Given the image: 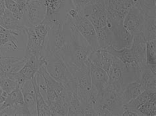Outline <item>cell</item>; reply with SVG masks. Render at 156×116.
<instances>
[{"mask_svg": "<svg viewBox=\"0 0 156 116\" xmlns=\"http://www.w3.org/2000/svg\"><path fill=\"white\" fill-rule=\"evenodd\" d=\"M71 38V29L66 18L64 22L55 23L48 34L44 44V56L48 59L50 56L62 57L67 51Z\"/></svg>", "mask_w": 156, "mask_h": 116, "instance_id": "6da1fadb", "label": "cell"}, {"mask_svg": "<svg viewBox=\"0 0 156 116\" xmlns=\"http://www.w3.org/2000/svg\"><path fill=\"white\" fill-rule=\"evenodd\" d=\"M141 72L142 68L126 65L113 56L112 66L108 72L109 83L117 93L121 94L127 85L135 81H140Z\"/></svg>", "mask_w": 156, "mask_h": 116, "instance_id": "7a4b0ae2", "label": "cell"}, {"mask_svg": "<svg viewBox=\"0 0 156 116\" xmlns=\"http://www.w3.org/2000/svg\"><path fill=\"white\" fill-rule=\"evenodd\" d=\"M112 56L121 60L126 65L142 68L146 65V41L142 34L133 36L130 48L115 49L112 45L105 48Z\"/></svg>", "mask_w": 156, "mask_h": 116, "instance_id": "3957f363", "label": "cell"}, {"mask_svg": "<svg viewBox=\"0 0 156 116\" xmlns=\"http://www.w3.org/2000/svg\"><path fill=\"white\" fill-rule=\"evenodd\" d=\"M120 94L116 92L109 83L106 87L97 94L93 104L95 115H122L124 111Z\"/></svg>", "mask_w": 156, "mask_h": 116, "instance_id": "277c9868", "label": "cell"}, {"mask_svg": "<svg viewBox=\"0 0 156 116\" xmlns=\"http://www.w3.org/2000/svg\"><path fill=\"white\" fill-rule=\"evenodd\" d=\"M76 85L78 97L84 108L92 102V82L90 75V66L76 70L73 73Z\"/></svg>", "mask_w": 156, "mask_h": 116, "instance_id": "5b68a950", "label": "cell"}, {"mask_svg": "<svg viewBox=\"0 0 156 116\" xmlns=\"http://www.w3.org/2000/svg\"><path fill=\"white\" fill-rule=\"evenodd\" d=\"M46 64L47 59L44 56H31L27 59L26 63L19 72L9 74L7 76L17 81L20 88L24 83L31 80L35 76L37 72L42 66Z\"/></svg>", "mask_w": 156, "mask_h": 116, "instance_id": "8992f818", "label": "cell"}, {"mask_svg": "<svg viewBox=\"0 0 156 116\" xmlns=\"http://www.w3.org/2000/svg\"><path fill=\"white\" fill-rule=\"evenodd\" d=\"M47 72L56 81L63 84L73 80V76L68 65L62 57L50 56L47 59Z\"/></svg>", "mask_w": 156, "mask_h": 116, "instance_id": "52a82bcc", "label": "cell"}, {"mask_svg": "<svg viewBox=\"0 0 156 116\" xmlns=\"http://www.w3.org/2000/svg\"><path fill=\"white\" fill-rule=\"evenodd\" d=\"M69 18L73 25L76 28L77 31L79 32V34L87 41V43L92 47L93 51L99 49L100 45L98 43L95 28H94L92 22L84 16V14L79 13L76 18Z\"/></svg>", "mask_w": 156, "mask_h": 116, "instance_id": "ba28073f", "label": "cell"}, {"mask_svg": "<svg viewBox=\"0 0 156 116\" xmlns=\"http://www.w3.org/2000/svg\"><path fill=\"white\" fill-rule=\"evenodd\" d=\"M46 16V7L45 3L29 0L27 1L22 21L24 26H35L40 23Z\"/></svg>", "mask_w": 156, "mask_h": 116, "instance_id": "9c48e42d", "label": "cell"}, {"mask_svg": "<svg viewBox=\"0 0 156 116\" xmlns=\"http://www.w3.org/2000/svg\"><path fill=\"white\" fill-rule=\"evenodd\" d=\"M109 19L112 24V46L115 49L130 48L133 43V36L131 35L123 26V20Z\"/></svg>", "mask_w": 156, "mask_h": 116, "instance_id": "30bf717a", "label": "cell"}, {"mask_svg": "<svg viewBox=\"0 0 156 116\" xmlns=\"http://www.w3.org/2000/svg\"><path fill=\"white\" fill-rule=\"evenodd\" d=\"M46 17L55 24L64 22L68 11L74 8L71 0H45Z\"/></svg>", "mask_w": 156, "mask_h": 116, "instance_id": "8fae6325", "label": "cell"}, {"mask_svg": "<svg viewBox=\"0 0 156 116\" xmlns=\"http://www.w3.org/2000/svg\"><path fill=\"white\" fill-rule=\"evenodd\" d=\"M145 15L140 7L133 6L123 19V26L133 36L142 34Z\"/></svg>", "mask_w": 156, "mask_h": 116, "instance_id": "7c38bea8", "label": "cell"}, {"mask_svg": "<svg viewBox=\"0 0 156 116\" xmlns=\"http://www.w3.org/2000/svg\"><path fill=\"white\" fill-rule=\"evenodd\" d=\"M105 9L110 19L123 20L126 13L134 6L133 0H105Z\"/></svg>", "mask_w": 156, "mask_h": 116, "instance_id": "4fadbf2b", "label": "cell"}, {"mask_svg": "<svg viewBox=\"0 0 156 116\" xmlns=\"http://www.w3.org/2000/svg\"><path fill=\"white\" fill-rule=\"evenodd\" d=\"M25 56H9L0 50V77L19 72L26 63Z\"/></svg>", "mask_w": 156, "mask_h": 116, "instance_id": "5bb4252c", "label": "cell"}, {"mask_svg": "<svg viewBox=\"0 0 156 116\" xmlns=\"http://www.w3.org/2000/svg\"><path fill=\"white\" fill-rule=\"evenodd\" d=\"M24 34L27 36V44L24 56L27 59L31 56H44V47L39 42L34 32V26L24 27Z\"/></svg>", "mask_w": 156, "mask_h": 116, "instance_id": "9a60e30c", "label": "cell"}, {"mask_svg": "<svg viewBox=\"0 0 156 116\" xmlns=\"http://www.w3.org/2000/svg\"><path fill=\"white\" fill-rule=\"evenodd\" d=\"M38 72L42 74L44 78L47 88V101L48 104L54 101L64 89V84L56 81L50 74L46 70V65L42 66L39 70Z\"/></svg>", "mask_w": 156, "mask_h": 116, "instance_id": "2e32d148", "label": "cell"}, {"mask_svg": "<svg viewBox=\"0 0 156 116\" xmlns=\"http://www.w3.org/2000/svg\"><path fill=\"white\" fill-rule=\"evenodd\" d=\"M90 75L91 78L92 89L98 93L104 90L109 84L108 74L104 70L90 63Z\"/></svg>", "mask_w": 156, "mask_h": 116, "instance_id": "e0dca14e", "label": "cell"}, {"mask_svg": "<svg viewBox=\"0 0 156 116\" xmlns=\"http://www.w3.org/2000/svg\"><path fill=\"white\" fill-rule=\"evenodd\" d=\"M112 54H110L106 49L99 48L92 51L89 55V60L91 63L95 64L104 70L108 73L113 62Z\"/></svg>", "mask_w": 156, "mask_h": 116, "instance_id": "ac0fdd59", "label": "cell"}, {"mask_svg": "<svg viewBox=\"0 0 156 116\" xmlns=\"http://www.w3.org/2000/svg\"><path fill=\"white\" fill-rule=\"evenodd\" d=\"M20 89L23 94L24 105L29 111L30 115H37L36 93L32 80L24 83L20 87Z\"/></svg>", "mask_w": 156, "mask_h": 116, "instance_id": "d6986e66", "label": "cell"}, {"mask_svg": "<svg viewBox=\"0 0 156 116\" xmlns=\"http://www.w3.org/2000/svg\"><path fill=\"white\" fill-rule=\"evenodd\" d=\"M144 90L156 92V65H147L142 68L140 78Z\"/></svg>", "mask_w": 156, "mask_h": 116, "instance_id": "ffe728a7", "label": "cell"}, {"mask_svg": "<svg viewBox=\"0 0 156 116\" xmlns=\"http://www.w3.org/2000/svg\"><path fill=\"white\" fill-rule=\"evenodd\" d=\"M0 25L8 30L15 32L19 35L24 34V25L22 20L16 19L13 15L7 9L0 16Z\"/></svg>", "mask_w": 156, "mask_h": 116, "instance_id": "44dd1931", "label": "cell"}, {"mask_svg": "<svg viewBox=\"0 0 156 116\" xmlns=\"http://www.w3.org/2000/svg\"><path fill=\"white\" fill-rule=\"evenodd\" d=\"M144 90L140 81H135L127 85L125 89L120 94L121 101L123 104H126L130 101L138 97Z\"/></svg>", "mask_w": 156, "mask_h": 116, "instance_id": "7402d4cb", "label": "cell"}, {"mask_svg": "<svg viewBox=\"0 0 156 116\" xmlns=\"http://www.w3.org/2000/svg\"><path fill=\"white\" fill-rule=\"evenodd\" d=\"M32 84L34 87L36 99V107H37V115L38 116H51V111L50 107L48 105L46 101H45L42 94H41L39 90L38 84H37L36 77L32 79Z\"/></svg>", "mask_w": 156, "mask_h": 116, "instance_id": "603a6c76", "label": "cell"}, {"mask_svg": "<svg viewBox=\"0 0 156 116\" xmlns=\"http://www.w3.org/2000/svg\"><path fill=\"white\" fill-rule=\"evenodd\" d=\"M54 24H55L51 20H50L46 16L42 22L34 26V32L37 38L38 39L39 42L44 47L49 32H50Z\"/></svg>", "mask_w": 156, "mask_h": 116, "instance_id": "cb8c5ba5", "label": "cell"}, {"mask_svg": "<svg viewBox=\"0 0 156 116\" xmlns=\"http://www.w3.org/2000/svg\"><path fill=\"white\" fill-rule=\"evenodd\" d=\"M155 94L156 92H154V91L144 90L138 97L125 104L123 106L124 110L138 111V109L140 107L142 106L144 104H145L153 95Z\"/></svg>", "mask_w": 156, "mask_h": 116, "instance_id": "d4e9b609", "label": "cell"}, {"mask_svg": "<svg viewBox=\"0 0 156 116\" xmlns=\"http://www.w3.org/2000/svg\"><path fill=\"white\" fill-rule=\"evenodd\" d=\"M68 115H84V107L79 97H78L76 85L75 80H74V87L72 97L69 103Z\"/></svg>", "mask_w": 156, "mask_h": 116, "instance_id": "484cf974", "label": "cell"}, {"mask_svg": "<svg viewBox=\"0 0 156 116\" xmlns=\"http://www.w3.org/2000/svg\"><path fill=\"white\" fill-rule=\"evenodd\" d=\"M155 16H145L142 35L146 41L156 39Z\"/></svg>", "mask_w": 156, "mask_h": 116, "instance_id": "4316f807", "label": "cell"}, {"mask_svg": "<svg viewBox=\"0 0 156 116\" xmlns=\"http://www.w3.org/2000/svg\"><path fill=\"white\" fill-rule=\"evenodd\" d=\"M17 104H24L23 94L20 87L16 88L7 94L5 102L0 106V111L8 106Z\"/></svg>", "mask_w": 156, "mask_h": 116, "instance_id": "83f0119b", "label": "cell"}, {"mask_svg": "<svg viewBox=\"0 0 156 116\" xmlns=\"http://www.w3.org/2000/svg\"><path fill=\"white\" fill-rule=\"evenodd\" d=\"M4 1H5L6 9L9 11L16 19L22 20L26 6L20 5L15 0H4Z\"/></svg>", "mask_w": 156, "mask_h": 116, "instance_id": "f1b7e54d", "label": "cell"}, {"mask_svg": "<svg viewBox=\"0 0 156 116\" xmlns=\"http://www.w3.org/2000/svg\"><path fill=\"white\" fill-rule=\"evenodd\" d=\"M138 111L142 115H156V94L153 95L145 104L139 107Z\"/></svg>", "mask_w": 156, "mask_h": 116, "instance_id": "f546056e", "label": "cell"}, {"mask_svg": "<svg viewBox=\"0 0 156 116\" xmlns=\"http://www.w3.org/2000/svg\"><path fill=\"white\" fill-rule=\"evenodd\" d=\"M146 64L156 65V39L146 41Z\"/></svg>", "mask_w": 156, "mask_h": 116, "instance_id": "4dcf8cb0", "label": "cell"}, {"mask_svg": "<svg viewBox=\"0 0 156 116\" xmlns=\"http://www.w3.org/2000/svg\"><path fill=\"white\" fill-rule=\"evenodd\" d=\"M0 87L3 90L8 94L16 88L20 87L17 81L7 76L0 77Z\"/></svg>", "mask_w": 156, "mask_h": 116, "instance_id": "1f68e13d", "label": "cell"}, {"mask_svg": "<svg viewBox=\"0 0 156 116\" xmlns=\"http://www.w3.org/2000/svg\"><path fill=\"white\" fill-rule=\"evenodd\" d=\"M155 0H141L140 8L145 16H155Z\"/></svg>", "mask_w": 156, "mask_h": 116, "instance_id": "d6a6232c", "label": "cell"}, {"mask_svg": "<svg viewBox=\"0 0 156 116\" xmlns=\"http://www.w3.org/2000/svg\"><path fill=\"white\" fill-rule=\"evenodd\" d=\"M73 7L80 13H83V10L86 5L92 0H71Z\"/></svg>", "mask_w": 156, "mask_h": 116, "instance_id": "836d02e7", "label": "cell"}, {"mask_svg": "<svg viewBox=\"0 0 156 116\" xmlns=\"http://www.w3.org/2000/svg\"><path fill=\"white\" fill-rule=\"evenodd\" d=\"M122 116H140L142 114L138 111L132 110H124L122 114Z\"/></svg>", "mask_w": 156, "mask_h": 116, "instance_id": "e575fe53", "label": "cell"}, {"mask_svg": "<svg viewBox=\"0 0 156 116\" xmlns=\"http://www.w3.org/2000/svg\"><path fill=\"white\" fill-rule=\"evenodd\" d=\"M0 33H2V34H13L15 36H19V34H17V33H16L15 32H12L10 30H8L7 29H5V28H3L2 25H0Z\"/></svg>", "mask_w": 156, "mask_h": 116, "instance_id": "d590c367", "label": "cell"}, {"mask_svg": "<svg viewBox=\"0 0 156 116\" xmlns=\"http://www.w3.org/2000/svg\"><path fill=\"white\" fill-rule=\"evenodd\" d=\"M6 9L5 1L4 0H0V16H2Z\"/></svg>", "mask_w": 156, "mask_h": 116, "instance_id": "8d00e7d4", "label": "cell"}, {"mask_svg": "<svg viewBox=\"0 0 156 116\" xmlns=\"http://www.w3.org/2000/svg\"><path fill=\"white\" fill-rule=\"evenodd\" d=\"M15 1L23 6H26L27 5V0H15Z\"/></svg>", "mask_w": 156, "mask_h": 116, "instance_id": "74e56055", "label": "cell"}, {"mask_svg": "<svg viewBox=\"0 0 156 116\" xmlns=\"http://www.w3.org/2000/svg\"><path fill=\"white\" fill-rule=\"evenodd\" d=\"M27 1H29V0H27ZM36 1H39V2H42L45 3V0H36Z\"/></svg>", "mask_w": 156, "mask_h": 116, "instance_id": "f35d334b", "label": "cell"}, {"mask_svg": "<svg viewBox=\"0 0 156 116\" xmlns=\"http://www.w3.org/2000/svg\"><path fill=\"white\" fill-rule=\"evenodd\" d=\"M2 91H3V90H2V89L1 88V87H0V95L2 94Z\"/></svg>", "mask_w": 156, "mask_h": 116, "instance_id": "ab89813d", "label": "cell"}]
</instances>
